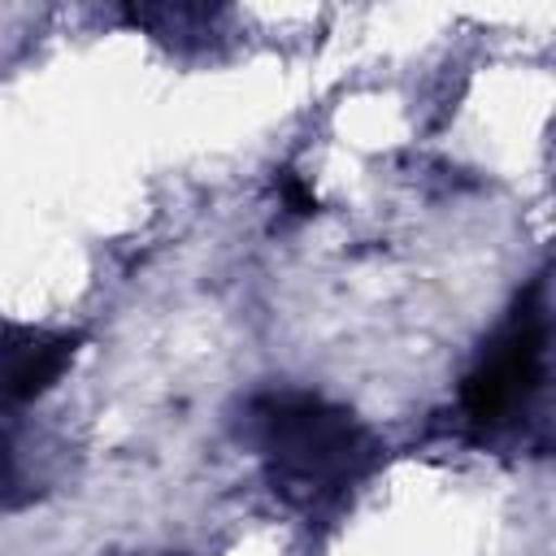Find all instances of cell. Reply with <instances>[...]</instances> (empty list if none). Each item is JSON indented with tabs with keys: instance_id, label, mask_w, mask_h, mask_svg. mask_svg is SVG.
I'll use <instances>...</instances> for the list:
<instances>
[{
	"instance_id": "obj_1",
	"label": "cell",
	"mask_w": 556,
	"mask_h": 556,
	"mask_svg": "<svg viewBox=\"0 0 556 556\" xmlns=\"http://www.w3.org/2000/svg\"><path fill=\"white\" fill-rule=\"evenodd\" d=\"M256 426H261V447L274 465V482L291 500L330 495L352 478V469L369 452L361 426L348 413L308 395L265 400L256 408Z\"/></svg>"
},
{
	"instance_id": "obj_2",
	"label": "cell",
	"mask_w": 556,
	"mask_h": 556,
	"mask_svg": "<svg viewBox=\"0 0 556 556\" xmlns=\"http://www.w3.org/2000/svg\"><path fill=\"white\" fill-rule=\"evenodd\" d=\"M539 374H543V326H539V317H521L500 339V348L478 365V374H469V382H465L469 417L504 421L539 387Z\"/></svg>"
},
{
	"instance_id": "obj_3",
	"label": "cell",
	"mask_w": 556,
	"mask_h": 556,
	"mask_svg": "<svg viewBox=\"0 0 556 556\" xmlns=\"http://www.w3.org/2000/svg\"><path fill=\"white\" fill-rule=\"evenodd\" d=\"M74 356L70 334H43V330H13L0 343V395L9 400H35L48 391L61 369Z\"/></svg>"
}]
</instances>
